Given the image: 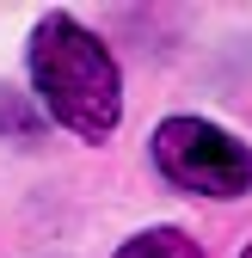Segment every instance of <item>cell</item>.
<instances>
[{"mask_svg": "<svg viewBox=\"0 0 252 258\" xmlns=\"http://www.w3.org/2000/svg\"><path fill=\"white\" fill-rule=\"evenodd\" d=\"M31 86L43 111L80 142H105L123 117V80L111 49L92 31H80L68 13H49L31 31Z\"/></svg>", "mask_w": 252, "mask_h": 258, "instance_id": "1", "label": "cell"}, {"mask_svg": "<svg viewBox=\"0 0 252 258\" xmlns=\"http://www.w3.org/2000/svg\"><path fill=\"white\" fill-rule=\"evenodd\" d=\"M154 166H160L166 184L209 197V203H228V197L252 190V148L203 117H166L154 129Z\"/></svg>", "mask_w": 252, "mask_h": 258, "instance_id": "2", "label": "cell"}, {"mask_svg": "<svg viewBox=\"0 0 252 258\" xmlns=\"http://www.w3.org/2000/svg\"><path fill=\"white\" fill-rule=\"evenodd\" d=\"M117 258H203V252H197L191 234H178V228H148L130 246H117Z\"/></svg>", "mask_w": 252, "mask_h": 258, "instance_id": "3", "label": "cell"}, {"mask_svg": "<svg viewBox=\"0 0 252 258\" xmlns=\"http://www.w3.org/2000/svg\"><path fill=\"white\" fill-rule=\"evenodd\" d=\"M240 258H252V240H246V252H240Z\"/></svg>", "mask_w": 252, "mask_h": 258, "instance_id": "4", "label": "cell"}]
</instances>
